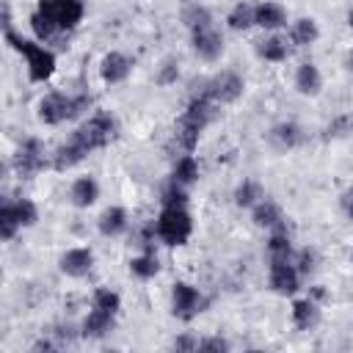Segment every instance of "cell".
<instances>
[{"label": "cell", "mask_w": 353, "mask_h": 353, "mask_svg": "<svg viewBox=\"0 0 353 353\" xmlns=\"http://www.w3.org/2000/svg\"><path fill=\"white\" fill-rule=\"evenodd\" d=\"M215 113H218V102H212L210 97L199 94V97L190 99V105L185 108V113L176 119V143L188 154L199 146V135L215 119Z\"/></svg>", "instance_id": "1"}, {"label": "cell", "mask_w": 353, "mask_h": 353, "mask_svg": "<svg viewBox=\"0 0 353 353\" xmlns=\"http://www.w3.org/2000/svg\"><path fill=\"white\" fill-rule=\"evenodd\" d=\"M251 218L262 229H279V226H284V215H281L279 204L270 201V199H262L259 204H254L251 207Z\"/></svg>", "instance_id": "16"}, {"label": "cell", "mask_w": 353, "mask_h": 353, "mask_svg": "<svg viewBox=\"0 0 353 353\" xmlns=\"http://www.w3.org/2000/svg\"><path fill=\"white\" fill-rule=\"evenodd\" d=\"M113 317H116V314L102 312V309L94 306V312L83 320V336H85V339H102V336L113 328Z\"/></svg>", "instance_id": "19"}, {"label": "cell", "mask_w": 353, "mask_h": 353, "mask_svg": "<svg viewBox=\"0 0 353 353\" xmlns=\"http://www.w3.org/2000/svg\"><path fill=\"white\" fill-rule=\"evenodd\" d=\"M254 14H256V25L265 28V30H279L281 25H287V11L279 3H270V0L259 3L254 8Z\"/></svg>", "instance_id": "18"}, {"label": "cell", "mask_w": 353, "mask_h": 353, "mask_svg": "<svg viewBox=\"0 0 353 353\" xmlns=\"http://www.w3.org/2000/svg\"><path fill=\"white\" fill-rule=\"evenodd\" d=\"M292 323H295V328H301V331L312 328V325L317 323V306H314V301H309V298L295 301V303H292Z\"/></svg>", "instance_id": "23"}, {"label": "cell", "mask_w": 353, "mask_h": 353, "mask_svg": "<svg viewBox=\"0 0 353 353\" xmlns=\"http://www.w3.org/2000/svg\"><path fill=\"white\" fill-rule=\"evenodd\" d=\"M94 306H97V309H102V312L119 314V309H121V298H119V292H113V290L102 287V290H97V292H94Z\"/></svg>", "instance_id": "32"}, {"label": "cell", "mask_w": 353, "mask_h": 353, "mask_svg": "<svg viewBox=\"0 0 353 353\" xmlns=\"http://www.w3.org/2000/svg\"><path fill=\"white\" fill-rule=\"evenodd\" d=\"M265 196H262V188L254 182V179H243L237 188H234V204L237 207H254L259 204Z\"/></svg>", "instance_id": "27"}, {"label": "cell", "mask_w": 353, "mask_h": 353, "mask_svg": "<svg viewBox=\"0 0 353 353\" xmlns=\"http://www.w3.org/2000/svg\"><path fill=\"white\" fill-rule=\"evenodd\" d=\"M113 135H116V121H113L108 113H97V116H91L85 124H80L72 138L80 141L88 152H94V149L108 146V143L113 141Z\"/></svg>", "instance_id": "5"}, {"label": "cell", "mask_w": 353, "mask_h": 353, "mask_svg": "<svg viewBox=\"0 0 353 353\" xmlns=\"http://www.w3.org/2000/svg\"><path fill=\"white\" fill-rule=\"evenodd\" d=\"M6 41L25 58L28 74H30L33 83H44V80L52 77V72H55V55H52V50H47L39 41H28V39L17 36L11 28H6Z\"/></svg>", "instance_id": "2"}, {"label": "cell", "mask_w": 353, "mask_h": 353, "mask_svg": "<svg viewBox=\"0 0 353 353\" xmlns=\"http://www.w3.org/2000/svg\"><path fill=\"white\" fill-rule=\"evenodd\" d=\"M290 36H292V41H295V44H312V41H317L320 30H317V22H314V19L303 17V19H298V22L292 25Z\"/></svg>", "instance_id": "29"}, {"label": "cell", "mask_w": 353, "mask_h": 353, "mask_svg": "<svg viewBox=\"0 0 353 353\" xmlns=\"http://www.w3.org/2000/svg\"><path fill=\"white\" fill-rule=\"evenodd\" d=\"M14 168H17L19 176H33L36 171L44 168V149H41V143H39L36 138H28V141L17 149V154H14Z\"/></svg>", "instance_id": "11"}, {"label": "cell", "mask_w": 353, "mask_h": 353, "mask_svg": "<svg viewBox=\"0 0 353 353\" xmlns=\"http://www.w3.org/2000/svg\"><path fill=\"white\" fill-rule=\"evenodd\" d=\"M226 22H229V28H232V30H248L251 25H256L254 6H248V3H237V6L229 11Z\"/></svg>", "instance_id": "25"}, {"label": "cell", "mask_w": 353, "mask_h": 353, "mask_svg": "<svg viewBox=\"0 0 353 353\" xmlns=\"http://www.w3.org/2000/svg\"><path fill=\"white\" fill-rule=\"evenodd\" d=\"M188 204V193H185V185H176L171 179V185L163 190V207H185Z\"/></svg>", "instance_id": "34"}, {"label": "cell", "mask_w": 353, "mask_h": 353, "mask_svg": "<svg viewBox=\"0 0 353 353\" xmlns=\"http://www.w3.org/2000/svg\"><path fill=\"white\" fill-rule=\"evenodd\" d=\"M124 229H127V212L121 207H108L99 215V232L105 237H119Z\"/></svg>", "instance_id": "21"}, {"label": "cell", "mask_w": 353, "mask_h": 353, "mask_svg": "<svg viewBox=\"0 0 353 353\" xmlns=\"http://www.w3.org/2000/svg\"><path fill=\"white\" fill-rule=\"evenodd\" d=\"M201 306H204V298H201V292L196 287H190L185 281L174 284V290H171V312H174V317L193 320L201 312Z\"/></svg>", "instance_id": "9"}, {"label": "cell", "mask_w": 353, "mask_h": 353, "mask_svg": "<svg viewBox=\"0 0 353 353\" xmlns=\"http://www.w3.org/2000/svg\"><path fill=\"white\" fill-rule=\"evenodd\" d=\"M30 28H33V33H36L39 41H55V39L63 33V30H61L47 14H41L39 8L30 14Z\"/></svg>", "instance_id": "22"}, {"label": "cell", "mask_w": 353, "mask_h": 353, "mask_svg": "<svg viewBox=\"0 0 353 353\" xmlns=\"http://www.w3.org/2000/svg\"><path fill=\"white\" fill-rule=\"evenodd\" d=\"M256 55L265 61H284L287 58V41L279 36H268V39L256 41Z\"/></svg>", "instance_id": "26"}, {"label": "cell", "mask_w": 353, "mask_h": 353, "mask_svg": "<svg viewBox=\"0 0 353 353\" xmlns=\"http://www.w3.org/2000/svg\"><path fill=\"white\" fill-rule=\"evenodd\" d=\"M176 77H179V66H176V63H174V61L168 58V61H165V63L160 66V74H157V83H160V85H168V83H174Z\"/></svg>", "instance_id": "35"}, {"label": "cell", "mask_w": 353, "mask_h": 353, "mask_svg": "<svg viewBox=\"0 0 353 353\" xmlns=\"http://www.w3.org/2000/svg\"><path fill=\"white\" fill-rule=\"evenodd\" d=\"M347 66H350V69H353V52H350V55H347Z\"/></svg>", "instance_id": "41"}, {"label": "cell", "mask_w": 353, "mask_h": 353, "mask_svg": "<svg viewBox=\"0 0 353 353\" xmlns=\"http://www.w3.org/2000/svg\"><path fill=\"white\" fill-rule=\"evenodd\" d=\"M39 11L47 14L63 33L74 30L83 19V0H39Z\"/></svg>", "instance_id": "6"}, {"label": "cell", "mask_w": 353, "mask_h": 353, "mask_svg": "<svg viewBox=\"0 0 353 353\" xmlns=\"http://www.w3.org/2000/svg\"><path fill=\"white\" fill-rule=\"evenodd\" d=\"M268 143H270L276 152H287V149L298 146V143H301V130H298V124H292V121H281V124L270 127V132H268Z\"/></svg>", "instance_id": "14"}, {"label": "cell", "mask_w": 353, "mask_h": 353, "mask_svg": "<svg viewBox=\"0 0 353 353\" xmlns=\"http://www.w3.org/2000/svg\"><path fill=\"white\" fill-rule=\"evenodd\" d=\"M69 199L74 207H91L97 199H99V185L94 176H80L72 182L69 188Z\"/></svg>", "instance_id": "17"}, {"label": "cell", "mask_w": 353, "mask_h": 353, "mask_svg": "<svg viewBox=\"0 0 353 353\" xmlns=\"http://www.w3.org/2000/svg\"><path fill=\"white\" fill-rule=\"evenodd\" d=\"M171 179L176 182V185H193L196 179H199V165H196V157L193 154H185V157H179L176 160V165H174V174H171Z\"/></svg>", "instance_id": "24"}, {"label": "cell", "mask_w": 353, "mask_h": 353, "mask_svg": "<svg viewBox=\"0 0 353 353\" xmlns=\"http://www.w3.org/2000/svg\"><path fill=\"white\" fill-rule=\"evenodd\" d=\"M58 345L55 342H50V339H39L36 345H33V350H55Z\"/></svg>", "instance_id": "39"}, {"label": "cell", "mask_w": 353, "mask_h": 353, "mask_svg": "<svg viewBox=\"0 0 353 353\" xmlns=\"http://www.w3.org/2000/svg\"><path fill=\"white\" fill-rule=\"evenodd\" d=\"M190 39H193V50L201 61H218L221 52H223V36L215 30V25H204V28H196L190 30Z\"/></svg>", "instance_id": "10"}, {"label": "cell", "mask_w": 353, "mask_h": 353, "mask_svg": "<svg viewBox=\"0 0 353 353\" xmlns=\"http://www.w3.org/2000/svg\"><path fill=\"white\" fill-rule=\"evenodd\" d=\"M88 154V149L80 143V141H69V143H63V146H58V152H55V157H52V165L58 168V171H66V168H72V165H77L83 157Z\"/></svg>", "instance_id": "20"}, {"label": "cell", "mask_w": 353, "mask_h": 353, "mask_svg": "<svg viewBox=\"0 0 353 353\" xmlns=\"http://www.w3.org/2000/svg\"><path fill=\"white\" fill-rule=\"evenodd\" d=\"M199 350H229V342L226 339H221V336H210V339H201L199 342Z\"/></svg>", "instance_id": "36"}, {"label": "cell", "mask_w": 353, "mask_h": 353, "mask_svg": "<svg viewBox=\"0 0 353 353\" xmlns=\"http://www.w3.org/2000/svg\"><path fill=\"white\" fill-rule=\"evenodd\" d=\"M243 88H245V83H243L240 74H234V72H221V74H215V77L204 85L201 94L210 97V99L218 102V105H229V102L240 99Z\"/></svg>", "instance_id": "7"}, {"label": "cell", "mask_w": 353, "mask_h": 353, "mask_svg": "<svg viewBox=\"0 0 353 353\" xmlns=\"http://www.w3.org/2000/svg\"><path fill=\"white\" fill-rule=\"evenodd\" d=\"M17 229H22V226H19L14 201H3V207H0V237L3 240H11L17 234Z\"/></svg>", "instance_id": "30"}, {"label": "cell", "mask_w": 353, "mask_h": 353, "mask_svg": "<svg viewBox=\"0 0 353 353\" xmlns=\"http://www.w3.org/2000/svg\"><path fill=\"white\" fill-rule=\"evenodd\" d=\"M14 210H17V218H19V226L22 229L25 226H33L39 221V210H36V204L30 199H17L14 201Z\"/></svg>", "instance_id": "33"}, {"label": "cell", "mask_w": 353, "mask_h": 353, "mask_svg": "<svg viewBox=\"0 0 353 353\" xmlns=\"http://www.w3.org/2000/svg\"><path fill=\"white\" fill-rule=\"evenodd\" d=\"M61 270L66 273V276H72V279H80V276H85L88 270H91V265H94V254L88 251V248H69L63 256H61Z\"/></svg>", "instance_id": "13"}, {"label": "cell", "mask_w": 353, "mask_h": 353, "mask_svg": "<svg viewBox=\"0 0 353 353\" xmlns=\"http://www.w3.org/2000/svg\"><path fill=\"white\" fill-rule=\"evenodd\" d=\"M182 22H185V28L196 30V28L212 25V14H210V8L199 6V3H190V6H185V11H182Z\"/></svg>", "instance_id": "28"}, {"label": "cell", "mask_w": 353, "mask_h": 353, "mask_svg": "<svg viewBox=\"0 0 353 353\" xmlns=\"http://www.w3.org/2000/svg\"><path fill=\"white\" fill-rule=\"evenodd\" d=\"M157 270H160V262H157L154 254H141L130 262V273L138 276V279H154Z\"/></svg>", "instance_id": "31"}, {"label": "cell", "mask_w": 353, "mask_h": 353, "mask_svg": "<svg viewBox=\"0 0 353 353\" xmlns=\"http://www.w3.org/2000/svg\"><path fill=\"white\" fill-rule=\"evenodd\" d=\"M88 97H69V94H47L39 102V121L44 124H61L66 119H74L83 108H88Z\"/></svg>", "instance_id": "4"}, {"label": "cell", "mask_w": 353, "mask_h": 353, "mask_svg": "<svg viewBox=\"0 0 353 353\" xmlns=\"http://www.w3.org/2000/svg\"><path fill=\"white\" fill-rule=\"evenodd\" d=\"M347 25L353 28V6H350V11H347Z\"/></svg>", "instance_id": "40"}, {"label": "cell", "mask_w": 353, "mask_h": 353, "mask_svg": "<svg viewBox=\"0 0 353 353\" xmlns=\"http://www.w3.org/2000/svg\"><path fill=\"white\" fill-rule=\"evenodd\" d=\"M270 287L279 295H295L301 287V270L292 259H270Z\"/></svg>", "instance_id": "8"}, {"label": "cell", "mask_w": 353, "mask_h": 353, "mask_svg": "<svg viewBox=\"0 0 353 353\" xmlns=\"http://www.w3.org/2000/svg\"><path fill=\"white\" fill-rule=\"evenodd\" d=\"M130 72H132V61L124 55V52H108L105 58H102V63H99V74H102V80L105 83H110V85H116V83H124L127 77H130Z\"/></svg>", "instance_id": "12"}, {"label": "cell", "mask_w": 353, "mask_h": 353, "mask_svg": "<svg viewBox=\"0 0 353 353\" xmlns=\"http://www.w3.org/2000/svg\"><path fill=\"white\" fill-rule=\"evenodd\" d=\"M295 88L303 94V97H317L323 91V74L314 63H301L298 72H295Z\"/></svg>", "instance_id": "15"}, {"label": "cell", "mask_w": 353, "mask_h": 353, "mask_svg": "<svg viewBox=\"0 0 353 353\" xmlns=\"http://www.w3.org/2000/svg\"><path fill=\"white\" fill-rule=\"evenodd\" d=\"M154 232L165 245H185L193 232V218L185 207H163Z\"/></svg>", "instance_id": "3"}, {"label": "cell", "mask_w": 353, "mask_h": 353, "mask_svg": "<svg viewBox=\"0 0 353 353\" xmlns=\"http://www.w3.org/2000/svg\"><path fill=\"white\" fill-rule=\"evenodd\" d=\"M339 207H342V212L353 221V188L342 190V196H339Z\"/></svg>", "instance_id": "37"}, {"label": "cell", "mask_w": 353, "mask_h": 353, "mask_svg": "<svg viewBox=\"0 0 353 353\" xmlns=\"http://www.w3.org/2000/svg\"><path fill=\"white\" fill-rule=\"evenodd\" d=\"M174 347L176 350H199V342L190 336H179V339H174Z\"/></svg>", "instance_id": "38"}]
</instances>
